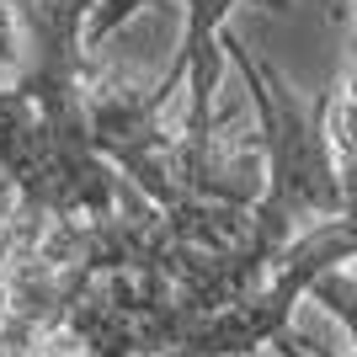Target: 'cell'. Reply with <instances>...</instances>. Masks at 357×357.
<instances>
[{
	"label": "cell",
	"mask_w": 357,
	"mask_h": 357,
	"mask_svg": "<svg viewBox=\"0 0 357 357\" xmlns=\"http://www.w3.org/2000/svg\"><path fill=\"white\" fill-rule=\"evenodd\" d=\"M224 54L240 64L245 91H251L256 134H261V155H267V187H261V197L251 208V235L229 256H208L203 272L192 278V288L181 294L187 326H203L208 314L251 298L278 272V261L288 256V245L298 235H310L314 224H326V219H342V176H336V149H331L336 91H320L314 102H304L283 75L229 27H224Z\"/></svg>",
	"instance_id": "1"
},
{
	"label": "cell",
	"mask_w": 357,
	"mask_h": 357,
	"mask_svg": "<svg viewBox=\"0 0 357 357\" xmlns=\"http://www.w3.org/2000/svg\"><path fill=\"white\" fill-rule=\"evenodd\" d=\"M310 298H314V304H326V310L342 320L347 336H352V347H357V278H347V272L336 267V272H326V278L310 288Z\"/></svg>",
	"instance_id": "2"
}]
</instances>
